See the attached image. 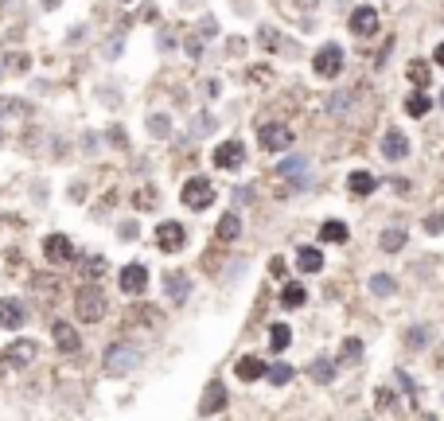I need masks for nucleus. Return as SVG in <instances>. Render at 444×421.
<instances>
[{
  "label": "nucleus",
  "mask_w": 444,
  "mask_h": 421,
  "mask_svg": "<svg viewBox=\"0 0 444 421\" xmlns=\"http://www.w3.org/2000/svg\"><path fill=\"white\" fill-rule=\"evenodd\" d=\"M180 199H183V207H191V211H207V207L215 203V183L207 180V176H191V180L180 187Z\"/></svg>",
  "instance_id": "obj_1"
},
{
  "label": "nucleus",
  "mask_w": 444,
  "mask_h": 421,
  "mask_svg": "<svg viewBox=\"0 0 444 421\" xmlns=\"http://www.w3.org/2000/svg\"><path fill=\"white\" fill-rule=\"evenodd\" d=\"M74 312H78V320H86V324H97L102 316H106V297L97 289H78V297H74Z\"/></svg>",
  "instance_id": "obj_2"
},
{
  "label": "nucleus",
  "mask_w": 444,
  "mask_h": 421,
  "mask_svg": "<svg viewBox=\"0 0 444 421\" xmlns=\"http://www.w3.org/2000/svg\"><path fill=\"white\" fill-rule=\"evenodd\" d=\"M257 145H261L265 152H285V148L292 145V129L281 125V121H269V125L257 129Z\"/></svg>",
  "instance_id": "obj_3"
},
{
  "label": "nucleus",
  "mask_w": 444,
  "mask_h": 421,
  "mask_svg": "<svg viewBox=\"0 0 444 421\" xmlns=\"http://www.w3.org/2000/svg\"><path fill=\"white\" fill-rule=\"evenodd\" d=\"M312 71L320 74V78H336V74L343 71V47H339V43H324V47L316 51Z\"/></svg>",
  "instance_id": "obj_4"
},
{
  "label": "nucleus",
  "mask_w": 444,
  "mask_h": 421,
  "mask_svg": "<svg viewBox=\"0 0 444 421\" xmlns=\"http://www.w3.org/2000/svg\"><path fill=\"white\" fill-rule=\"evenodd\" d=\"M121 293L125 297H141L144 289H148V265H141V262H129L125 269H121Z\"/></svg>",
  "instance_id": "obj_5"
},
{
  "label": "nucleus",
  "mask_w": 444,
  "mask_h": 421,
  "mask_svg": "<svg viewBox=\"0 0 444 421\" xmlns=\"http://www.w3.org/2000/svg\"><path fill=\"white\" fill-rule=\"evenodd\" d=\"M156 246L164 253L183 250V246H187V230H183L180 223H160V227H156Z\"/></svg>",
  "instance_id": "obj_6"
},
{
  "label": "nucleus",
  "mask_w": 444,
  "mask_h": 421,
  "mask_svg": "<svg viewBox=\"0 0 444 421\" xmlns=\"http://www.w3.org/2000/svg\"><path fill=\"white\" fill-rule=\"evenodd\" d=\"M137 359H141L137 348H125V343H121V348H109L106 351V371L109 374H129L132 367H137Z\"/></svg>",
  "instance_id": "obj_7"
},
{
  "label": "nucleus",
  "mask_w": 444,
  "mask_h": 421,
  "mask_svg": "<svg viewBox=\"0 0 444 421\" xmlns=\"http://www.w3.org/2000/svg\"><path fill=\"white\" fill-rule=\"evenodd\" d=\"M43 253H47L51 265H62V262H71L74 258V246H71L67 234H51V238H43Z\"/></svg>",
  "instance_id": "obj_8"
},
{
  "label": "nucleus",
  "mask_w": 444,
  "mask_h": 421,
  "mask_svg": "<svg viewBox=\"0 0 444 421\" xmlns=\"http://www.w3.org/2000/svg\"><path fill=\"white\" fill-rule=\"evenodd\" d=\"M242 160H246L242 141H222V145L215 148V168H238Z\"/></svg>",
  "instance_id": "obj_9"
},
{
  "label": "nucleus",
  "mask_w": 444,
  "mask_h": 421,
  "mask_svg": "<svg viewBox=\"0 0 444 421\" xmlns=\"http://www.w3.org/2000/svg\"><path fill=\"white\" fill-rule=\"evenodd\" d=\"M24 320H27V308H24V301H0V328H24Z\"/></svg>",
  "instance_id": "obj_10"
},
{
  "label": "nucleus",
  "mask_w": 444,
  "mask_h": 421,
  "mask_svg": "<svg viewBox=\"0 0 444 421\" xmlns=\"http://www.w3.org/2000/svg\"><path fill=\"white\" fill-rule=\"evenodd\" d=\"M39 348L32 343V339H16V343H8V351H4V359L12 363V367H27V363H36Z\"/></svg>",
  "instance_id": "obj_11"
},
{
  "label": "nucleus",
  "mask_w": 444,
  "mask_h": 421,
  "mask_svg": "<svg viewBox=\"0 0 444 421\" xmlns=\"http://www.w3.org/2000/svg\"><path fill=\"white\" fill-rule=\"evenodd\" d=\"M351 32H355V36H374V32H378V12L366 8V4L355 8V12H351Z\"/></svg>",
  "instance_id": "obj_12"
},
{
  "label": "nucleus",
  "mask_w": 444,
  "mask_h": 421,
  "mask_svg": "<svg viewBox=\"0 0 444 421\" xmlns=\"http://www.w3.org/2000/svg\"><path fill=\"white\" fill-rule=\"evenodd\" d=\"M382 157H386V160H406V157H409L406 133H397V129L386 133V137H382Z\"/></svg>",
  "instance_id": "obj_13"
},
{
  "label": "nucleus",
  "mask_w": 444,
  "mask_h": 421,
  "mask_svg": "<svg viewBox=\"0 0 444 421\" xmlns=\"http://www.w3.org/2000/svg\"><path fill=\"white\" fill-rule=\"evenodd\" d=\"M51 332H55V348H59V351H67V355L82 348V339H78V332H74L71 324H62V320H55V324H51Z\"/></svg>",
  "instance_id": "obj_14"
},
{
  "label": "nucleus",
  "mask_w": 444,
  "mask_h": 421,
  "mask_svg": "<svg viewBox=\"0 0 444 421\" xmlns=\"http://www.w3.org/2000/svg\"><path fill=\"white\" fill-rule=\"evenodd\" d=\"M234 374H238L242 383H257V378H265L269 374V367H265L261 359H253V355H246V359L234 363Z\"/></svg>",
  "instance_id": "obj_15"
},
{
  "label": "nucleus",
  "mask_w": 444,
  "mask_h": 421,
  "mask_svg": "<svg viewBox=\"0 0 444 421\" xmlns=\"http://www.w3.org/2000/svg\"><path fill=\"white\" fill-rule=\"evenodd\" d=\"M277 176H285L288 183H308V160H304V157L285 160V164L277 168Z\"/></svg>",
  "instance_id": "obj_16"
},
{
  "label": "nucleus",
  "mask_w": 444,
  "mask_h": 421,
  "mask_svg": "<svg viewBox=\"0 0 444 421\" xmlns=\"http://www.w3.org/2000/svg\"><path fill=\"white\" fill-rule=\"evenodd\" d=\"M347 187H351V195H371L374 187H378V176L366 172V168H359V172H351L347 176Z\"/></svg>",
  "instance_id": "obj_17"
},
{
  "label": "nucleus",
  "mask_w": 444,
  "mask_h": 421,
  "mask_svg": "<svg viewBox=\"0 0 444 421\" xmlns=\"http://www.w3.org/2000/svg\"><path fill=\"white\" fill-rule=\"evenodd\" d=\"M296 265H301L304 273H320L324 269V253L316 250V246H301L296 250Z\"/></svg>",
  "instance_id": "obj_18"
},
{
  "label": "nucleus",
  "mask_w": 444,
  "mask_h": 421,
  "mask_svg": "<svg viewBox=\"0 0 444 421\" xmlns=\"http://www.w3.org/2000/svg\"><path fill=\"white\" fill-rule=\"evenodd\" d=\"M222 406H226V390H222V383H211L199 409H203V413H222Z\"/></svg>",
  "instance_id": "obj_19"
},
{
  "label": "nucleus",
  "mask_w": 444,
  "mask_h": 421,
  "mask_svg": "<svg viewBox=\"0 0 444 421\" xmlns=\"http://www.w3.org/2000/svg\"><path fill=\"white\" fill-rule=\"evenodd\" d=\"M320 238H324V242H336V246H343V242L351 238V230H347V223H339V218H327L324 227H320Z\"/></svg>",
  "instance_id": "obj_20"
},
{
  "label": "nucleus",
  "mask_w": 444,
  "mask_h": 421,
  "mask_svg": "<svg viewBox=\"0 0 444 421\" xmlns=\"http://www.w3.org/2000/svg\"><path fill=\"white\" fill-rule=\"evenodd\" d=\"M304 301H308V289H304L301 281H288L285 289H281V304L285 308H301Z\"/></svg>",
  "instance_id": "obj_21"
},
{
  "label": "nucleus",
  "mask_w": 444,
  "mask_h": 421,
  "mask_svg": "<svg viewBox=\"0 0 444 421\" xmlns=\"http://www.w3.org/2000/svg\"><path fill=\"white\" fill-rule=\"evenodd\" d=\"M406 74H409V82L417 86V90H425V86H429V78H432V71H429V62H425V59H413L406 67Z\"/></svg>",
  "instance_id": "obj_22"
},
{
  "label": "nucleus",
  "mask_w": 444,
  "mask_h": 421,
  "mask_svg": "<svg viewBox=\"0 0 444 421\" xmlns=\"http://www.w3.org/2000/svg\"><path fill=\"white\" fill-rule=\"evenodd\" d=\"M222 242H234V238H242V218L238 215H222L218 218V230H215Z\"/></svg>",
  "instance_id": "obj_23"
},
{
  "label": "nucleus",
  "mask_w": 444,
  "mask_h": 421,
  "mask_svg": "<svg viewBox=\"0 0 444 421\" xmlns=\"http://www.w3.org/2000/svg\"><path fill=\"white\" fill-rule=\"evenodd\" d=\"M406 238H409V234L401 227H390V230H382V242H378V246H382L386 253H397L401 246H406Z\"/></svg>",
  "instance_id": "obj_24"
},
{
  "label": "nucleus",
  "mask_w": 444,
  "mask_h": 421,
  "mask_svg": "<svg viewBox=\"0 0 444 421\" xmlns=\"http://www.w3.org/2000/svg\"><path fill=\"white\" fill-rule=\"evenodd\" d=\"M371 293H374V297H394V293H397V281H394L390 273H374V277H371Z\"/></svg>",
  "instance_id": "obj_25"
},
{
  "label": "nucleus",
  "mask_w": 444,
  "mask_h": 421,
  "mask_svg": "<svg viewBox=\"0 0 444 421\" xmlns=\"http://www.w3.org/2000/svg\"><path fill=\"white\" fill-rule=\"evenodd\" d=\"M429 109H432V102H429L425 94H421V90H417V94H409V98H406V113H409V117H425Z\"/></svg>",
  "instance_id": "obj_26"
},
{
  "label": "nucleus",
  "mask_w": 444,
  "mask_h": 421,
  "mask_svg": "<svg viewBox=\"0 0 444 421\" xmlns=\"http://www.w3.org/2000/svg\"><path fill=\"white\" fill-rule=\"evenodd\" d=\"M374 406H378V413H394L397 409L394 390H390V386H378V390H374Z\"/></svg>",
  "instance_id": "obj_27"
},
{
  "label": "nucleus",
  "mask_w": 444,
  "mask_h": 421,
  "mask_svg": "<svg viewBox=\"0 0 444 421\" xmlns=\"http://www.w3.org/2000/svg\"><path fill=\"white\" fill-rule=\"evenodd\" d=\"M187 293H191V281H187L183 273H172L168 277V297H172V301H183Z\"/></svg>",
  "instance_id": "obj_28"
},
{
  "label": "nucleus",
  "mask_w": 444,
  "mask_h": 421,
  "mask_svg": "<svg viewBox=\"0 0 444 421\" xmlns=\"http://www.w3.org/2000/svg\"><path fill=\"white\" fill-rule=\"evenodd\" d=\"M288 343H292V336H288V324H273V328H269V348H273V351H285Z\"/></svg>",
  "instance_id": "obj_29"
},
{
  "label": "nucleus",
  "mask_w": 444,
  "mask_h": 421,
  "mask_svg": "<svg viewBox=\"0 0 444 421\" xmlns=\"http://www.w3.org/2000/svg\"><path fill=\"white\" fill-rule=\"evenodd\" d=\"M12 113H32L24 98H0V117H12Z\"/></svg>",
  "instance_id": "obj_30"
},
{
  "label": "nucleus",
  "mask_w": 444,
  "mask_h": 421,
  "mask_svg": "<svg viewBox=\"0 0 444 421\" xmlns=\"http://www.w3.org/2000/svg\"><path fill=\"white\" fill-rule=\"evenodd\" d=\"M312 378L327 386L331 378H336V363H331V359H316V363H312Z\"/></svg>",
  "instance_id": "obj_31"
},
{
  "label": "nucleus",
  "mask_w": 444,
  "mask_h": 421,
  "mask_svg": "<svg viewBox=\"0 0 444 421\" xmlns=\"http://www.w3.org/2000/svg\"><path fill=\"white\" fill-rule=\"evenodd\" d=\"M148 133H152V137H168V133H172V117H168V113L148 117Z\"/></svg>",
  "instance_id": "obj_32"
},
{
  "label": "nucleus",
  "mask_w": 444,
  "mask_h": 421,
  "mask_svg": "<svg viewBox=\"0 0 444 421\" xmlns=\"http://www.w3.org/2000/svg\"><path fill=\"white\" fill-rule=\"evenodd\" d=\"M406 343H409V348H425V343H429V328H425V324H417V328H409V336H406Z\"/></svg>",
  "instance_id": "obj_33"
},
{
  "label": "nucleus",
  "mask_w": 444,
  "mask_h": 421,
  "mask_svg": "<svg viewBox=\"0 0 444 421\" xmlns=\"http://www.w3.org/2000/svg\"><path fill=\"white\" fill-rule=\"evenodd\" d=\"M269 378H273L277 386L292 383V367H288V363H277V367H269Z\"/></svg>",
  "instance_id": "obj_34"
},
{
  "label": "nucleus",
  "mask_w": 444,
  "mask_h": 421,
  "mask_svg": "<svg viewBox=\"0 0 444 421\" xmlns=\"http://www.w3.org/2000/svg\"><path fill=\"white\" fill-rule=\"evenodd\" d=\"M362 359V343L359 339H343V363H359Z\"/></svg>",
  "instance_id": "obj_35"
},
{
  "label": "nucleus",
  "mask_w": 444,
  "mask_h": 421,
  "mask_svg": "<svg viewBox=\"0 0 444 421\" xmlns=\"http://www.w3.org/2000/svg\"><path fill=\"white\" fill-rule=\"evenodd\" d=\"M425 230H429V234H441V230H444V215H429V218H425Z\"/></svg>",
  "instance_id": "obj_36"
},
{
  "label": "nucleus",
  "mask_w": 444,
  "mask_h": 421,
  "mask_svg": "<svg viewBox=\"0 0 444 421\" xmlns=\"http://www.w3.org/2000/svg\"><path fill=\"white\" fill-rule=\"evenodd\" d=\"M397 383H401V386L409 390V398H417V383H413V378H409L406 371H397Z\"/></svg>",
  "instance_id": "obj_37"
},
{
  "label": "nucleus",
  "mask_w": 444,
  "mask_h": 421,
  "mask_svg": "<svg viewBox=\"0 0 444 421\" xmlns=\"http://www.w3.org/2000/svg\"><path fill=\"white\" fill-rule=\"evenodd\" d=\"M261 43H265V47H277V43H281V36H277L273 27H261Z\"/></svg>",
  "instance_id": "obj_38"
},
{
  "label": "nucleus",
  "mask_w": 444,
  "mask_h": 421,
  "mask_svg": "<svg viewBox=\"0 0 444 421\" xmlns=\"http://www.w3.org/2000/svg\"><path fill=\"white\" fill-rule=\"evenodd\" d=\"M86 265H90V277H102V273H106V258H90Z\"/></svg>",
  "instance_id": "obj_39"
},
{
  "label": "nucleus",
  "mask_w": 444,
  "mask_h": 421,
  "mask_svg": "<svg viewBox=\"0 0 444 421\" xmlns=\"http://www.w3.org/2000/svg\"><path fill=\"white\" fill-rule=\"evenodd\" d=\"M269 273H273V277H285V262H281V258H273V262H269Z\"/></svg>",
  "instance_id": "obj_40"
},
{
  "label": "nucleus",
  "mask_w": 444,
  "mask_h": 421,
  "mask_svg": "<svg viewBox=\"0 0 444 421\" xmlns=\"http://www.w3.org/2000/svg\"><path fill=\"white\" fill-rule=\"evenodd\" d=\"M432 59H436V62H441V67H444V43H441V47H436V55H432Z\"/></svg>",
  "instance_id": "obj_41"
},
{
  "label": "nucleus",
  "mask_w": 444,
  "mask_h": 421,
  "mask_svg": "<svg viewBox=\"0 0 444 421\" xmlns=\"http://www.w3.org/2000/svg\"><path fill=\"white\" fill-rule=\"evenodd\" d=\"M296 4H304V8H312V4H316V0H296Z\"/></svg>",
  "instance_id": "obj_42"
},
{
  "label": "nucleus",
  "mask_w": 444,
  "mask_h": 421,
  "mask_svg": "<svg viewBox=\"0 0 444 421\" xmlns=\"http://www.w3.org/2000/svg\"><path fill=\"white\" fill-rule=\"evenodd\" d=\"M43 4H47V8H55V4H59V0H43Z\"/></svg>",
  "instance_id": "obj_43"
},
{
  "label": "nucleus",
  "mask_w": 444,
  "mask_h": 421,
  "mask_svg": "<svg viewBox=\"0 0 444 421\" xmlns=\"http://www.w3.org/2000/svg\"><path fill=\"white\" fill-rule=\"evenodd\" d=\"M0 359H4V355H0ZM0 371H4V363H0Z\"/></svg>",
  "instance_id": "obj_44"
},
{
  "label": "nucleus",
  "mask_w": 444,
  "mask_h": 421,
  "mask_svg": "<svg viewBox=\"0 0 444 421\" xmlns=\"http://www.w3.org/2000/svg\"><path fill=\"white\" fill-rule=\"evenodd\" d=\"M441 106H444V94H441Z\"/></svg>",
  "instance_id": "obj_45"
}]
</instances>
